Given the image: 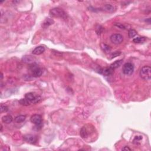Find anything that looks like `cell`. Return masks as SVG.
Returning a JSON list of instances; mask_svg holds the SVG:
<instances>
[{
    "instance_id": "obj_28",
    "label": "cell",
    "mask_w": 151,
    "mask_h": 151,
    "mask_svg": "<svg viewBox=\"0 0 151 151\" xmlns=\"http://www.w3.org/2000/svg\"><path fill=\"white\" fill-rule=\"evenodd\" d=\"M145 21L146 22H148V24H151V18H148V19H146V20H145Z\"/></svg>"
},
{
    "instance_id": "obj_14",
    "label": "cell",
    "mask_w": 151,
    "mask_h": 151,
    "mask_svg": "<svg viewBox=\"0 0 151 151\" xmlns=\"http://www.w3.org/2000/svg\"><path fill=\"white\" fill-rule=\"evenodd\" d=\"M101 47L102 50L105 53H109L111 52V48L110 47V46H109L108 45L104 43H101Z\"/></svg>"
},
{
    "instance_id": "obj_12",
    "label": "cell",
    "mask_w": 151,
    "mask_h": 151,
    "mask_svg": "<svg viewBox=\"0 0 151 151\" xmlns=\"http://www.w3.org/2000/svg\"><path fill=\"white\" fill-rule=\"evenodd\" d=\"M122 63H123L122 60H117V61H116L114 62V63H113L112 64H111V66H110V67L114 70L115 69L119 67L122 64Z\"/></svg>"
},
{
    "instance_id": "obj_29",
    "label": "cell",
    "mask_w": 151,
    "mask_h": 151,
    "mask_svg": "<svg viewBox=\"0 0 151 151\" xmlns=\"http://www.w3.org/2000/svg\"><path fill=\"white\" fill-rule=\"evenodd\" d=\"M1 80L2 79V78H3V74H2V73H1Z\"/></svg>"
},
{
    "instance_id": "obj_1",
    "label": "cell",
    "mask_w": 151,
    "mask_h": 151,
    "mask_svg": "<svg viewBox=\"0 0 151 151\" xmlns=\"http://www.w3.org/2000/svg\"><path fill=\"white\" fill-rule=\"evenodd\" d=\"M50 15L53 17L60 18L66 19L67 18V14L64 10L59 8H54L50 11Z\"/></svg>"
},
{
    "instance_id": "obj_19",
    "label": "cell",
    "mask_w": 151,
    "mask_h": 151,
    "mask_svg": "<svg viewBox=\"0 0 151 151\" xmlns=\"http://www.w3.org/2000/svg\"><path fill=\"white\" fill-rule=\"evenodd\" d=\"M146 40V38L145 37H138L135 38L133 39V42L135 43H143Z\"/></svg>"
},
{
    "instance_id": "obj_23",
    "label": "cell",
    "mask_w": 151,
    "mask_h": 151,
    "mask_svg": "<svg viewBox=\"0 0 151 151\" xmlns=\"http://www.w3.org/2000/svg\"><path fill=\"white\" fill-rule=\"evenodd\" d=\"M121 52H120V51L113 52V53H111V59H113V58H115V57H118V56H120V55H121Z\"/></svg>"
},
{
    "instance_id": "obj_11",
    "label": "cell",
    "mask_w": 151,
    "mask_h": 151,
    "mask_svg": "<svg viewBox=\"0 0 151 151\" xmlns=\"http://www.w3.org/2000/svg\"><path fill=\"white\" fill-rule=\"evenodd\" d=\"M45 48L43 46H38L32 51V54L34 55H40L44 52Z\"/></svg>"
},
{
    "instance_id": "obj_17",
    "label": "cell",
    "mask_w": 151,
    "mask_h": 151,
    "mask_svg": "<svg viewBox=\"0 0 151 151\" xmlns=\"http://www.w3.org/2000/svg\"><path fill=\"white\" fill-rule=\"evenodd\" d=\"M25 119H26V117L24 115H20L17 116L16 118H15L14 121L15 122L17 123H20L23 122L24 121H25Z\"/></svg>"
},
{
    "instance_id": "obj_16",
    "label": "cell",
    "mask_w": 151,
    "mask_h": 151,
    "mask_svg": "<svg viewBox=\"0 0 151 151\" xmlns=\"http://www.w3.org/2000/svg\"><path fill=\"white\" fill-rule=\"evenodd\" d=\"M104 11H106L108 12H112L115 10V7L111 4H106L103 7Z\"/></svg>"
},
{
    "instance_id": "obj_26",
    "label": "cell",
    "mask_w": 151,
    "mask_h": 151,
    "mask_svg": "<svg viewBox=\"0 0 151 151\" xmlns=\"http://www.w3.org/2000/svg\"><path fill=\"white\" fill-rule=\"evenodd\" d=\"M115 26L118 27V28H119V29H125V27L122 24H120V23H115Z\"/></svg>"
},
{
    "instance_id": "obj_3",
    "label": "cell",
    "mask_w": 151,
    "mask_h": 151,
    "mask_svg": "<svg viewBox=\"0 0 151 151\" xmlns=\"http://www.w3.org/2000/svg\"><path fill=\"white\" fill-rule=\"evenodd\" d=\"M25 97L27 99L31 101V103L36 104L41 101V97L39 95H36L34 93H29L25 95Z\"/></svg>"
},
{
    "instance_id": "obj_20",
    "label": "cell",
    "mask_w": 151,
    "mask_h": 151,
    "mask_svg": "<svg viewBox=\"0 0 151 151\" xmlns=\"http://www.w3.org/2000/svg\"><path fill=\"white\" fill-rule=\"evenodd\" d=\"M136 34L137 32L133 29H131L128 32V36H129V38H133Z\"/></svg>"
},
{
    "instance_id": "obj_15",
    "label": "cell",
    "mask_w": 151,
    "mask_h": 151,
    "mask_svg": "<svg viewBox=\"0 0 151 151\" xmlns=\"http://www.w3.org/2000/svg\"><path fill=\"white\" fill-rule=\"evenodd\" d=\"M53 23H54V21H53V20L51 19V18H47V19L44 21L43 25H42V27L46 29V28L50 26V25L53 24Z\"/></svg>"
},
{
    "instance_id": "obj_22",
    "label": "cell",
    "mask_w": 151,
    "mask_h": 151,
    "mask_svg": "<svg viewBox=\"0 0 151 151\" xmlns=\"http://www.w3.org/2000/svg\"><path fill=\"white\" fill-rule=\"evenodd\" d=\"M0 111H1V113L3 112H6L8 111V108L7 106H6L3 105V104H1V106H0Z\"/></svg>"
},
{
    "instance_id": "obj_8",
    "label": "cell",
    "mask_w": 151,
    "mask_h": 151,
    "mask_svg": "<svg viewBox=\"0 0 151 151\" xmlns=\"http://www.w3.org/2000/svg\"><path fill=\"white\" fill-rule=\"evenodd\" d=\"M91 132H92L91 131V128L87 127V126H84L80 130V135L83 139H86L91 133Z\"/></svg>"
},
{
    "instance_id": "obj_18",
    "label": "cell",
    "mask_w": 151,
    "mask_h": 151,
    "mask_svg": "<svg viewBox=\"0 0 151 151\" xmlns=\"http://www.w3.org/2000/svg\"><path fill=\"white\" fill-rule=\"evenodd\" d=\"M19 103L20 104H21L22 106H29L31 104H32L31 103V101H29L28 99H27L25 97L24 99H21L19 101Z\"/></svg>"
},
{
    "instance_id": "obj_7",
    "label": "cell",
    "mask_w": 151,
    "mask_h": 151,
    "mask_svg": "<svg viewBox=\"0 0 151 151\" xmlns=\"http://www.w3.org/2000/svg\"><path fill=\"white\" fill-rule=\"evenodd\" d=\"M111 41L114 44L118 45L122 43L123 41V37L121 34H115L111 35Z\"/></svg>"
},
{
    "instance_id": "obj_2",
    "label": "cell",
    "mask_w": 151,
    "mask_h": 151,
    "mask_svg": "<svg viewBox=\"0 0 151 151\" xmlns=\"http://www.w3.org/2000/svg\"><path fill=\"white\" fill-rule=\"evenodd\" d=\"M139 75L142 79L149 80L151 78V68L148 66H143L141 69Z\"/></svg>"
},
{
    "instance_id": "obj_13",
    "label": "cell",
    "mask_w": 151,
    "mask_h": 151,
    "mask_svg": "<svg viewBox=\"0 0 151 151\" xmlns=\"http://www.w3.org/2000/svg\"><path fill=\"white\" fill-rule=\"evenodd\" d=\"M13 121V118L11 115H6L4 116L2 118V122L5 123L6 124L11 123Z\"/></svg>"
},
{
    "instance_id": "obj_25",
    "label": "cell",
    "mask_w": 151,
    "mask_h": 151,
    "mask_svg": "<svg viewBox=\"0 0 151 151\" xmlns=\"http://www.w3.org/2000/svg\"><path fill=\"white\" fill-rule=\"evenodd\" d=\"M142 139V136H136L133 140V143L135 144H137V143L139 142V141H140Z\"/></svg>"
},
{
    "instance_id": "obj_9",
    "label": "cell",
    "mask_w": 151,
    "mask_h": 151,
    "mask_svg": "<svg viewBox=\"0 0 151 151\" xmlns=\"http://www.w3.org/2000/svg\"><path fill=\"white\" fill-rule=\"evenodd\" d=\"M24 140L27 143L30 144H35L37 142V138L36 136L32 135H27L24 136Z\"/></svg>"
},
{
    "instance_id": "obj_5",
    "label": "cell",
    "mask_w": 151,
    "mask_h": 151,
    "mask_svg": "<svg viewBox=\"0 0 151 151\" xmlns=\"http://www.w3.org/2000/svg\"><path fill=\"white\" fill-rule=\"evenodd\" d=\"M134 71L133 64L131 63H126L123 65L122 68V71L126 75L129 76L132 74Z\"/></svg>"
},
{
    "instance_id": "obj_21",
    "label": "cell",
    "mask_w": 151,
    "mask_h": 151,
    "mask_svg": "<svg viewBox=\"0 0 151 151\" xmlns=\"http://www.w3.org/2000/svg\"><path fill=\"white\" fill-rule=\"evenodd\" d=\"M22 60H23V62H25V63H30L33 61V59L31 56H24Z\"/></svg>"
},
{
    "instance_id": "obj_4",
    "label": "cell",
    "mask_w": 151,
    "mask_h": 151,
    "mask_svg": "<svg viewBox=\"0 0 151 151\" xmlns=\"http://www.w3.org/2000/svg\"><path fill=\"white\" fill-rule=\"evenodd\" d=\"M30 70L32 72V75L34 77H39L42 75V71L40 67H38V66L35 63H32L30 66Z\"/></svg>"
},
{
    "instance_id": "obj_24",
    "label": "cell",
    "mask_w": 151,
    "mask_h": 151,
    "mask_svg": "<svg viewBox=\"0 0 151 151\" xmlns=\"http://www.w3.org/2000/svg\"><path fill=\"white\" fill-rule=\"evenodd\" d=\"M103 28L101 26V25L98 26V27H97L96 29V32L97 34L98 35L101 34V32H103Z\"/></svg>"
},
{
    "instance_id": "obj_10",
    "label": "cell",
    "mask_w": 151,
    "mask_h": 151,
    "mask_svg": "<svg viewBox=\"0 0 151 151\" xmlns=\"http://www.w3.org/2000/svg\"><path fill=\"white\" fill-rule=\"evenodd\" d=\"M100 73L101 74H103L104 76H109L111 75L113 73V70L111 69V67H109V68H104V69H101Z\"/></svg>"
},
{
    "instance_id": "obj_6",
    "label": "cell",
    "mask_w": 151,
    "mask_h": 151,
    "mask_svg": "<svg viewBox=\"0 0 151 151\" xmlns=\"http://www.w3.org/2000/svg\"><path fill=\"white\" fill-rule=\"evenodd\" d=\"M30 121L32 123L36 125L37 129H41L42 127V118L40 115H34L30 118Z\"/></svg>"
},
{
    "instance_id": "obj_27",
    "label": "cell",
    "mask_w": 151,
    "mask_h": 151,
    "mask_svg": "<svg viewBox=\"0 0 151 151\" xmlns=\"http://www.w3.org/2000/svg\"><path fill=\"white\" fill-rule=\"evenodd\" d=\"M122 151H131V149L128 147V146H125L124 148H123L122 149Z\"/></svg>"
},
{
    "instance_id": "obj_30",
    "label": "cell",
    "mask_w": 151,
    "mask_h": 151,
    "mask_svg": "<svg viewBox=\"0 0 151 151\" xmlns=\"http://www.w3.org/2000/svg\"><path fill=\"white\" fill-rule=\"evenodd\" d=\"M2 125H1V132H2Z\"/></svg>"
}]
</instances>
